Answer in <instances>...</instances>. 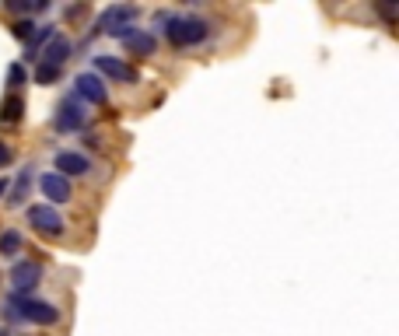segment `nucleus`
<instances>
[{
	"mask_svg": "<svg viewBox=\"0 0 399 336\" xmlns=\"http://www.w3.org/2000/svg\"><path fill=\"white\" fill-rule=\"evenodd\" d=\"M4 319H11V322H35V326H56V322H60V308L49 305V301L11 295L4 301Z\"/></svg>",
	"mask_w": 399,
	"mask_h": 336,
	"instance_id": "nucleus-1",
	"label": "nucleus"
},
{
	"mask_svg": "<svg viewBox=\"0 0 399 336\" xmlns=\"http://www.w3.org/2000/svg\"><path fill=\"white\" fill-rule=\"evenodd\" d=\"M158 21H168L165 35H168V42H172L176 49L200 46V42L210 35V25H207L203 18H183V15H168V11H161Z\"/></svg>",
	"mask_w": 399,
	"mask_h": 336,
	"instance_id": "nucleus-2",
	"label": "nucleus"
},
{
	"mask_svg": "<svg viewBox=\"0 0 399 336\" xmlns=\"http://www.w3.org/2000/svg\"><path fill=\"white\" fill-rule=\"evenodd\" d=\"M39 280H42V266L35 259H18L11 266V288L18 298H32V291L39 288Z\"/></svg>",
	"mask_w": 399,
	"mask_h": 336,
	"instance_id": "nucleus-3",
	"label": "nucleus"
},
{
	"mask_svg": "<svg viewBox=\"0 0 399 336\" xmlns=\"http://www.w3.org/2000/svg\"><path fill=\"white\" fill-rule=\"evenodd\" d=\"M28 224H32L39 235H46V239H60V235H64V217L56 214L49 203L28 207Z\"/></svg>",
	"mask_w": 399,
	"mask_h": 336,
	"instance_id": "nucleus-4",
	"label": "nucleus"
},
{
	"mask_svg": "<svg viewBox=\"0 0 399 336\" xmlns=\"http://www.w3.org/2000/svg\"><path fill=\"white\" fill-rule=\"evenodd\" d=\"M91 67L98 71V77H112V81H123V84H140V74L127 64V60H120V56H95L91 60Z\"/></svg>",
	"mask_w": 399,
	"mask_h": 336,
	"instance_id": "nucleus-5",
	"label": "nucleus"
},
{
	"mask_svg": "<svg viewBox=\"0 0 399 336\" xmlns=\"http://www.w3.org/2000/svg\"><path fill=\"white\" fill-rule=\"evenodd\" d=\"M84 120H88L84 102H77V98L71 95V98H64V102H60V109H56L53 127L60 130V133H74V130H81V127H84Z\"/></svg>",
	"mask_w": 399,
	"mask_h": 336,
	"instance_id": "nucleus-6",
	"label": "nucleus"
},
{
	"mask_svg": "<svg viewBox=\"0 0 399 336\" xmlns=\"http://www.w3.org/2000/svg\"><path fill=\"white\" fill-rule=\"evenodd\" d=\"M74 98L77 102H91V105H105L109 102V88H105V81L98 74L84 71V74L74 77Z\"/></svg>",
	"mask_w": 399,
	"mask_h": 336,
	"instance_id": "nucleus-7",
	"label": "nucleus"
},
{
	"mask_svg": "<svg viewBox=\"0 0 399 336\" xmlns=\"http://www.w3.org/2000/svg\"><path fill=\"white\" fill-rule=\"evenodd\" d=\"M133 18H140V8H133V4H116V8H105V11H102V18H98V25L91 28V35H98V32H116V28L130 25Z\"/></svg>",
	"mask_w": 399,
	"mask_h": 336,
	"instance_id": "nucleus-8",
	"label": "nucleus"
},
{
	"mask_svg": "<svg viewBox=\"0 0 399 336\" xmlns=\"http://www.w3.org/2000/svg\"><path fill=\"white\" fill-rule=\"evenodd\" d=\"M39 189H42V196H46L49 203H67V200L74 196V189H71V179L56 176V172H46V176L39 179Z\"/></svg>",
	"mask_w": 399,
	"mask_h": 336,
	"instance_id": "nucleus-9",
	"label": "nucleus"
},
{
	"mask_svg": "<svg viewBox=\"0 0 399 336\" xmlns=\"http://www.w3.org/2000/svg\"><path fill=\"white\" fill-rule=\"evenodd\" d=\"M71 53H74V46H71V39L67 35H60V32H56L46 46H42V64H53V67H64L67 60H71Z\"/></svg>",
	"mask_w": 399,
	"mask_h": 336,
	"instance_id": "nucleus-10",
	"label": "nucleus"
},
{
	"mask_svg": "<svg viewBox=\"0 0 399 336\" xmlns=\"http://www.w3.org/2000/svg\"><path fill=\"white\" fill-rule=\"evenodd\" d=\"M56 168H60L56 176L71 179V176H88L91 161H88L84 154H77V151H60V154H56Z\"/></svg>",
	"mask_w": 399,
	"mask_h": 336,
	"instance_id": "nucleus-11",
	"label": "nucleus"
},
{
	"mask_svg": "<svg viewBox=\"0 0 399 336\" xmlns=\"http://www.w3.org/2000/svg\"><path fill=\"white\" fill-rule=\"evenodd\" d=\"M32 168H35V165H25V168H21V176L15 179V186L8 189V207H21V203L28 200V189H32Z\"/></svg>",
	"mask_w": 399,
	"mask_h": 336,
	"instance_id": "nucleus-12",
	"label": "nucleus"
},
{
	"mask_svg": "<svg viewBox=\"0 0 399 336\" xmlns=\"http://www.w3.org/2000/svg\"><path fill=\"white\" fill-rule=\"evenodd\" d=\"M53 35H56V25H39V32L25 42V60H35V56L42 53V46H46Z\"/></svg>",
	"mask_w": 399,
	"mask_h": 336,
	"instance_id": "nucleus-13",
	"label": "nucleus"
},
{
	"mask_svg": "<svg viewBox=\"0 0 399 336\" xmlns=\"http://www.w3.org/2000/svg\"><path fill=\"white\" fill-rule=\"evenodd\" d=\"M21 116H25V98L21 95L4 98V105H0V123H21Z\"/></svg>",
	"mask_w": 399,
	"mask_h": 336,
	"instance_id": "nucleus-14",
	"label": "nucleus"
},
{
	"mask_svg": "<svg viewBox=\"0 0 399 336\" xmlns=\"http://www.w3.org/2000/svg\"><path fill=\"white\" fill-rule=\"evenodd\" d=\"M18 249H21V232L8 228L0 235V256H18Z\"/></svg>",
	"mask_w": 399,
	"mask_h": 336,
	"instance_id": "nucleus-15",
	"label": "nucleus"
},
{
	"mask_svg": "<svg viewBox=\"0 0 399 336\" xmlns=\"http://www.w3.org/2000/svg\"><path fill=\"white\" fill-rule=\"evenodd\" d=\"M53 81H60V67H53V64H35V84H53Z\"/></svg>",
	"mask_w": 399,
	"mask_h": 336,
	"instance_id": "nucleus-16",
	"label": "nucleus"
},
{
	"mask_svg": "<svg viewBox=\"0 0 399 336\" xmlns=\"http://www.w3.org/2000/svg\"><path fill=\"white\" fill-rule=\"evenodd\" d=\"M8 81H11V88H25V81H28L25 67H21V64H11V67H8Z\"/></svg>",
	"mask_w": 399,
	"mask_h": 336,
	"instance_id": "nucleus-17",
	"label": "nucleus"
},
{
	"mask_svg": "<svg viewBox=\"0 0 399 336\" xmlns=\"http://www.w3.org/2000/svg\"><path fill=\"white\" fill-rule=\"evenodd\" d=\"M15 35H18V39H25V42H28V39H32V35H35V25H32V21H18V25H15Z\"/></svg>",
	"mask_w": 399,
	"mask_h": 336,
	"instance_id": "nucleus-18",
	"label": "nucleus"
},
{
	"mask_svg": "<svg viewBox=\"0 0 399 336\" xmlns=\"http://www.w3.org/2000/svg\"><path fill=\"white\" fill-rule=\"evenodd\" d=\"M84 11H88V4H74V8H67V11H64V18H67V21H77Z\"/></svg>",
	"mask_w": 399,
	"mask_h": 336,
	"instance_id": "nucleus-19",
	"label": "nucleus"
},
{
	"mask_svg": "<svg viewBox=\"0 0 399 336\" xmlns=\"http://www.w3.org/2000/svg\"><path fill=\"white\" fill-rule=\"evenodd\" d=\"M11 158H15V151H11L8 144H0V168H8V165H11Z\"/></svg>",
	"mask_w": 399,
	"mask_h": 336,
	"instance_id": "nucleus-20",
	"label": "nucleus"
},
{
	"mask_svg": "<svg viewBox=\"0 0 399 336\" xmlns=\"http://www.w3.org/2000/svg\"><path fill=\"white\" fill-rule=\"evenodd\" d=\"M378 15H382V18L392 25V18H396V8H392V4H378Z\"/></svg>",
	"mask_w": 399,
	"mask_h": 336,
	"instance_id": "nucleus-21",
	"label": "nucleus"
},
{
	"mask_svg": "<svg viewBox=\"0 0 399 336\" xmlns=\"http://www.w3.org/2000/svg\"><path fill=\"white\" fill-rule=\"evenodd\" d=\"M8 189H11V183H8V179H0V200H4V193H8Z\"/></svg>",
	"mask_w": 399,
	"mask_h": 336,
	"instance_id": "nucleus-22",
	"label": "nucleus"
},
{
	"mask_svg": "<svg viewBox=\"0 0 399 336\" xmlns=\"http://www.w3.org/2000/svg\"><path fill=\"white\" fill-rule=\"evenodd\" d=\"M0 336H4V333H0Z\"/></svg>",
	"mask_w": 399,
	"mask_h": 336,
	"instance_id": "nucleus-23",
	"label": "nucleus"
}]
</instances>
